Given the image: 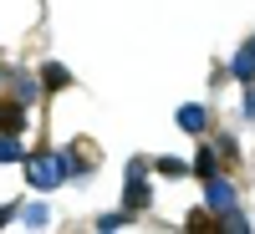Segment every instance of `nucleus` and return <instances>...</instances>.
<instances>
[{
	"label": "nucleus",
	"instance_id": "nucleus-2",
	"mask_svg": "<svg viewBox=\"0 0 255 234\" xmlns=\"http://www.w3.org/2000/svg\"><path fill=\"white\" fill-rule=\"evenodd\" d=\"M204 199H209V209H215V214H225V209H235V188H230V178L209 173V178H204Z\"/></svg>",
	"mask_w": 255,
	"mask_h": 234
},
{
	"label": "nucleus",
	"instance_id": "nucleus-10",
	"mask_svg": "<svg viewBox=\"0 0 255 234\" xmlns=\"http://www.w3.org/2000/svg\"><path fill=\"white\" fill-rule=\"evenodd\" d=\"M26 224H31V229H46V224H51V214H46L41 204H31V209H26Z\"/></svg>",
	"mask_w": 255,
	"mask_h": 234
},
{
	"label": "nucleus",
	"instance_id": "nucleus-13",
	"mask_svg": "<svg viewBox=\"0 0 255 234\" xmlns=\"http://www.w3.org/2000/svg\"><path fill=\"white\" fill-rule=\"evenodd\" d=\"M245 117H255V87L245 92Z\"/></svg>",
	"mask_w": 255,
	"mask_h": 234
},
{
	"label": "nucleus",
	"instance_id": "nucleus-15",
	"mask_svg": "<svg viewBox=\"0 0 255 234\" xmlns=\"http://www.w3.org/2000/svg\"><path fill=\"white\" fill-rule=\"evenodd\" d=\"M250 46H255V41H250Z\"/></svg>",
	"mask_w": 255,
	"mask_h": 234
},
{
	"label": "nucleus",
	"instance_id": "nucleus-6",
	"mask_svg": "<svg viewBox=\"0 0 255 234\" xmlns=\"http://www.w3.org/2000/svg\"><path fill=\"white\" fill-rule=\"evenodd\" d=\"M20 158H26L20 138H15V133H0V163H20Z\"/></svg>",
	"mask_w": 255,
	"mask_h": 234
},
{
	"label": "nucleus",
	"instance_id": "nucleus-3",
	"mask_svg": "<svg viewBox=\"0 0 255 234\" xmlns=\"http://www.w3.org/2000/svg\"><path fill=\"white\" fill-rule=\"evenodd\" d=\"M230 72H235L240 81H255V46H250V41H245V46L235 51V61H230Z\"/></svg>",
	"mask_w": 255,
	"mask_h": 234
},
{
	"label": "nucleus",
	"instance_id": "nucleus-9",
	"mask_svg": "<svg viewBox=\"0 0 255 234\" xmlns=\"http://www.w3.org/2000/svg\"><path fill=\"white\" fill-rule=\"evenodd\" d=\"M194 173H215V153H209V148H199V153H194Z\"/></svg>",
	"mask_w": 255,
	"mask_h": 234
},
{
	"label": "nucleus",
	"instance_id": "nucleus-4",
	"mask_svg": "<svg viewBox=\"0 0 255 234\" xmlns=\"http://www.w3.org/2000/svg\"><path fill=\"white\" fill-rule=\"evenodd\" d=\"M20 122H26V102H5L0 107V133H20Z\"/></svg>",
	"mask_w": 255,
	"mask_h": 234
},
{
	"label": "nucleus",
	"instance_id": "nucleus-1",
	"mask_svg": "<svg viewBox=\"0 0 255 234\" xmlns=\"http://www.w3.org/2000/svg\"><path fill=\"white\" fill-rule=\"evenodd\" d=\"M67 173H72V163L61 158V153H31L26 158V178H31V188H61L67 183Z\"/></svg>",
	"mask_w": 255,
	"mask_h": 234
},
{
	"label": "nucleus",
	"instance_id": "nucleus-11",
	"mask_svg": "<svg viewBox=\"0 0 255 234\" xmlns=\"http://www.w3.org/2000/svg\"><path fill=\"white\" fill-rule=\"evenodd\" d=\"M158 173H168V178H179V173H189V163H179V158H158Z\"/></svg>",
	"mask_w": 255,
	"mask_h": 234
},
{
	"label": "nucleus",
	"instance_id": "nucleus-14",
	"mask_svg": "<svg viewBox=\"0 0 255 234\" xmlns=\"http://www.w3.org/2000/svg\"><path fill=\"white\" fill-rule=\"evenodd\" d=\"M10 214H15V209H0V229H5V219H10Z\"/></svg>",
	"mask_w": 255,
	"mask_h": 234
},
{
	"label": "nucleus",
	"instance_id": "nucleus-8",
	"mask_svg": "<svg viewBox=\"0 0 255 234\" xmlns=\"http://www.w3.org/2000/svg\"><path fill=\"white\" fill-rule=\"evenodd\" d=\"M123 224H128V209H118V214H102V219H97L102 234H113V229H123Z\"/></svg>",
	"mask_w": 255,
	"mask_h": 234
},
{
	"label": "nucleus",
	"instance_id": "nucleus-7",
	"mask_svg": "<svg viewBox=\"0 0 255 234\" xmlns=\"http://www.w3.org/2000/svg\"><path fill=\"white\" fill-rule=\"evenodd\" d=\"M41 81H46L51 92H61V87H67V81H72V72H67V67H56V61H51V67L41 72Z\"/></svg>",
	"mask_w": 255,
	"mask_h": 234
},
{
	"label": "nucleus",
	"instance_id": "nucleus-5",
	"mask_svg": "<svg viewBox=\"0 0 255 234\" xmlns=\"http://www.w3.org/2000/svg\"><path fill=\"white\" fill-rule=\"evenodd\" d=\"M204 122H209L204 107H194V102H189V107H179V127H184V133H204Z\"/></svg>",
	"mask_w": 255,
	"mask_h": 234
},
{
	"label": "nucleus",
	"instance_id": "nucleus-12",
	"mask_svg": "<svg viewBox=\"0 0 255 234\" xmlns=\"http://www.w3.org/2000/svg\"><path fill=\"white\" fill-rule=\"evenodd\" d=\"M31 92H36L31 77H15V102H26V107H31Z\"/></svg>",
	"mask_w": 255,
	"mask_h": 234
}]
</instances>
